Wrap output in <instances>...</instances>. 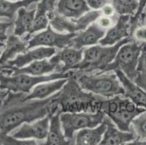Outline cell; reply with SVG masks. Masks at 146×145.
Wrapping results in <instances>:
<instances>
[{
    "instance_id": "e575fe53",
    "label": "cell",
    "mask_w": 146,
    "mask_h": 145,
    "mask_svg": "<svg viewBox=\"0 0 146 145\" xmlns=\"http://www.w3.org/2000/svg\"><path fill=\"white\" fill-rule=\"evenodd\" d=\"M143 13H146V7H145V10H144V11H143Z\"/></svg>"
},
{
    "instance_id": "8992f818",
    "label": "cell",
    "mask_w": 146,
    "mask_h": 145,
    "mask_svg": "<svg viewBox=\"0 0 146 145\" xmlns=\"http://www.w3.org/2000/svg\"><path fill=\"white\" fill-rule=\"evenodd\" d=\"M74 70H70L64 73L56 72L47 75L34 76L26 73L7 75L0 72V89L15 94H29L39 83L61 78H69L74 75Z\"/></svg>"
},
{
    "instance_id": "f546056e",
    "label": "cell",
    "mask_w": 146,
    "mask_h": 145,
    "mask_svg": "<svg viewBox=\"0 0 146 145\" xmlns=\"http://www.w3.org/2000/svg\"><path fill=\"white\" fill-rule=\"evenodd\" d=\"M12 24L11 22H0V42H4L7 41L8 38L7 36V30L12 26Z\"/></svg>"
},
{
    "instance_id": "2e32d148",
    "label": "cell",
    "mask_w": 146,
    "mask_h": 145,
    "mask_svg": "<svg viewBox=\"0 0 146 145\" xmlns=\"http://www.w3.org/2000/svg\"><path fill=\"white\" fill-rule=\"evenodd\" d=\"M106 33V29L100 26L98 23H92L85 30L76 33L73 38L71 46L83 49L84 46L96 45L104 37Z\"/></svg>"
},
{
    "instance_id": "484cf974",
    "label": "cell",
    "mask_w": 146,
    "mask_h": 145,
    "mask_svg": "<svg viewBox=\"0 0 146 145\" xmlns=\"http://www.w3.org/2000/svg\"><path fill=\"white\" fill-rule=\"evenodd\" d=\"M130 128L136 135V140H146V110L134 118Z\"/></svg>"
},
{
    "instance_id": "d6986e66",
    "label": "cell",
    "mask_w": 146,
    "mask_h": 145,
    "mask_svg": "<svg viewBox=\"0 0 146 145\" xmlns=\"http://www.w3.org/2000/svg\"><path fill=\"white\" fill-rule=\"evenodd\" d=\"M68 78L50 81L42 82L34 86L32 91L28 95L23 97L25 100L32 99H44L51 97L55 93L63 89V86L68 81Z\"/></svg>"
},
{
    "instance_id": "30bf717a",
    "label": "cell",
    "mask_w": 146,
    "mask_h": 145,
    "mask_svg": "<svg viewBox=\"0 0 146 145\" xmlns=\"http://www.w3.org/2000/svg\"><path fill=\"white\" fill-rule=\"evenodd\" d=\"M50 115L36 120L33 123H25L19 129L12 134V136L18 139H37L44 140L47 139L50 126Z\"/></svg>"
},
{
    "instance_id": "7402d4cb",
    "label": "cell",
    "mask_w": 146,
    "mask_h": 145,
    "mask_svg": "<svg viewBox=\"0 0 146 145\" xmlns=\"http://www.w3.org/2000/svg\"><path fill=\"white\" fill-rule=\"evenodd\" d=\"M18 37L13 34L7 38L5 49L0 58V67L28 50V42L20 39Z\"/></svg>"
},
{
    "instance_id": "4316f807",
    "label": "cell",
    "mask_w": 146,
    "mask_h": 145,
    "mask_svg": "<svg viewBox=\"0 0 146 145\" xmlns=\"http://www.w3.org/2000/svg\"><path fill=\"white\" fill-rule=\"evenodd\" d=\"M138 2H139V7H138L137 11L135 13V15L130 17V26H131V32L132 34L137 26L140 17L146 7V0H138Z\"/></svg>"
},
{
    "instance_id": "e0dca14e",
    "label": "cell",
    "mask_w": 146,
    "mask_h": 145,
    "mask_svg": "<svg viewBox=\"0 0 146 145\" xmlns=\"http://www.w3.org/2000/svg\"><path fill=\"white\" fill-rule=\"evenodd\" d=\"M114 72L124 88V97L129 99L137 107L146 110V91L131 81L122 71L116 70Z\"/></svg>"
},
{
    "instance_id": "d4e9b609",
    "label": "cell",
    "mask_w": 146,
    "mask_h": 145,
    "mask_svg": "<svg viewBox=\"0 0 146 145\" xmlns=\"http://www.w3.org/2000/svg\"><path fill=\"white\" fill-rule=\"evenodd\" d=\"M134 82L146 91V44L139 59L136 77Z\"/></svg>"
},
{
    "instance_id": "4dcf8cb0",
    "label": "cell",
    "mask_w": 146,
    "mask_h": 145,
    "mask_svg": "<svg viewBox=\"0 0 146 145\" xmlns=\"http://www.w3.org/2000/svg\"><path fill=\"white\" fill-rule=\"evenodd\" d=\"M101 11L103 15H104L105 16H108V17H113L116 13L111 4H108L103 7L101 9Z\"/></svg>"
},
{
    "instance_id": "4fadbf2b",
    "label": "cell",
    "mask_w": 146,
    "mask_h": 145,
    "mask_svg": "<svg viewBox=\"0 0 146 145\" xmlns=\"http://www.w3.org/2000/svg\"><path fill=\"white\" fill-rule=\"evenodd\" d=\"M55 53L56 50L54 47L39 46L34 50L26 51L23 54H18L16 58L8 61L2 67L21 68L34 61L51 58Z\"/></svg>"
},
{
    "instance_id": "ba28073f",
    "label": "cell",
    "mask_w": 146,
    "mask_h": 145,
    "mask_svg": "<svg viewBox=\"0 0 146 145\" xmlns=\"http://www.w3.org/2000/svg\"><path fill=\"white\" fill-rule=\"evenodd\" d=\"M106 115L100 110L92 113L87 112H63L60 115L61 126L68 140L74 142V135L78 131L95 128L102 123Z\"/></svg>"
},
{
    "instance_id": "9a60e30c",
    "label": "cell",
    "mask_w": 146,
    "mask_h": 145,
    "mask_svg": "<svg viewBox=\"0 0 146 145\" xmlns=\"http://www.w3.org/2000/svg\"><path fill=\"white\" fill-rule=\"evenodd\" d=\"M104 121L106 123V130L100 144L121 145L129 144L137 139V136L132 131H122L113 123L106 115Z\"/></svg>"
},
{
    "instance_id": "ac0fdd59",
    "label": "cell",
    "mask_w": 146,
    "mask_h": 145,
    "mask_svg": "<svg viewBox=\"0 0 146 145\" xmlns=\"http://www.w3.org/2000/svg\"><path fill=\"white\" fill-rule=\"evenodd\" d=\"M36 8L32 10H27V8L22 7L18 11L17 18L15 21L14 34L18 36H22L28 34L25 38V41L28 42L31 36L33 26L35 19Z\"/></svg>"
},
{
    "instance_id": "d6a6232c",
    "label": "cell",
    "mask_w": 146,
    "mask_h": 145,
    "mask_svg": "<svg viewBox=\"0 0 146 145\" xmlns=\"http://www.w3.org/2000/svg\"><path fill=\"white\" fill-rule=\"evenodd\" d=\"M1 90L2 89H0V107H1V103H2V99H3V98L5 97V95H7V92L5 93L3 92V91H1Z\"/></svg>"
},
{
    "instance_id": "603a6c76",
    "label": "cell",
    "mask_w": 146,
    "mask_h": 145,
    "mask_svg": "<svg viewBox=\"0 0 146 145\" xmlns=\"http://www.w3.org/2000/svg\"><path fill=\"white\" fill-rule=\"evenodd\" d=\"M41 0H0V17H5L10 20L15 18V15L22 7L28 8L34 3H39Z\"/></svg>"
},
{
    "instance_id": "83f0119b",
    "label": "cell",
    "mask_w": 146,
    "mask_h": 145,
    "mask_svg": "<svg viewBox=\"0 0 146 145\" xmlns=\"http://www.w3.org/2000/svg\"><path fill=\"white\" fill-rule=\"evenodd\" d=\"M87 5L92 10H100L106 5L111 4L112 0H85Z\"/></svg>"
},
{
    "instance_id": "5bb4252c",
    "label": "cell",
    "mask_w": 146,
    "mask_h": 145,
    "mask_svg": "<svg viewBox=\"0 0 146 145\" xmlns=\"http://www.w3.org/2000/svg\"><path fill=\"white\" fill-rule=\"evenodd\" d=\"M57 65L47 59L36 60L30 63L26 67L21 68H0V72L7 75H17L20 73H26L34 76H41L45 74H51L53 71L56 72Z\"/></svg>"
},
{
    "instance_id": "d590c367",
    "label": "cell",
    "mask_w": 146,
    "mask_h": 145,
    "mask_svg": "<svg viewBox=\"0 0 146 145\" xmlns=\"http://www.w3.org/2000/svg\"><path fill=\"white\" fill-rule=\"evenodd\" d=\"M10 1H14L15 2V1H20V0H10Z\"/></svg>"
},
{
    "instance_id": "cb8c5ba5",
    "label": "cell",
    "mask_w": 146,
    "mask_h": 145,
    "mask_svg": "<svg viewBox=\"0 0 146 145\" xmlns=\"http://www.w3.org/2000/svg\"><path fill=\"white\" fill-rule=\"evenodd\" d=\"M111 5L119 15L132 17L137 11L139 2L138 0H112Z\"/></svg>"
},
{
    "instance_id": "1f68e13d",
    "label": "cell",
    "mask_w": 146,
    "mask_h": 145,
    "mask_svg": "<svg viewBox=\"0 0 146 145\" xmlns=\"http://www.w3.org/2000/svg\"><path fill=\"white\" fill-rule=\"evenodd\" d=\"M135 36L140 40H144L146 42V26L138 29L135 32Z\"/></svg>"
},
{
    "instance_id": "7a4b0ae2",
    "label": "cell",
    "mask_w": 146,
    "mask_h": 145,
    "mask_svg": "<svg viewBox=\"0 0 146 145\" xmlns=\"http://www.w3.org/2000/svg\"><path fill=\"white\" fill-rule=\"evenodd\" d=\"M95 109L104 113L113 123L122 131H132L131 123L135 118L146 110L137 107L133 102L123 95L107 99L99 98L95 102Z\"/></svg>"
},
{
    "instance_id": "f1b7e54d",
    "label": "cell",
    "mask_w": 146,
    "mask_h": 145,
    "mask_svg": "<svg viewBox=\"0 0 146 145\" xmlns=\"http://www.w3.org/2000/svg\"><path fill=\"white\" fill-rule=\"evenodd\" d=\"M117 19V17L114 15L112 18H110L108 16H101L98 19L100 26H101L103 28H111V26H113L114 21H116Z\"/></svg>"
},
{
    "instance_id": "ffe728a7",
    "label": "cell",
    "mask_w": 146,
    "mask_h": 145,
    "mask_svg": "<svg viewBox=\"0 0 146 145\" xmlns=\"http://www.w3.org/2000/svg\"><path fill=\"white\" fill-rule=\"evenodd\" d=\"M60 112L58 111L52 114L50 118V126L45 144L47 145H68L73 144L65 136L64 132L61 126L60 115Z\"/></svg>"
},
{
    "instance_id": "277c9868",
    "label": "cell",
    "mask_w": 146,
    "mask_h": 145,
    "mask_svg": "<svg viewBox=\"0 0 146 145\" xmlns=\"http://www.w3.org/2000/svg\"><path fill=\"white\" fill-rule=\"evenodd\" d=\"M74 72V77L84 91L92 93L102 97L111 98L124 94V88L116 74L103 72L99 73H88Z\"/></svg>"
},
{
    "instance_id": "52a82bcc",
    "label": "cell",
    "mask_w": 146,
    "mask_h": 145,
    "mask_svg": "<svg viewBox=\"0 0 146 145\" xmlns=\"http://www.w3.org/2000/svg\"><path fill=\"white\" fill-rule=\"evenodd\" d=\"M145 44L146 42L140 43L132 40L131 42L122 45L113 61L105 68L103 72L119 70L123 72L131 81H134L136 77L139 59Z\"/></svg>"
},
{
    "instance_id": "8fae6325",
    "label": "cell",
    "mask_w": 146,
    "mask_h": 145,
    "mask_svg": "<svg viewBox=\"0 0 146 145\" xmlns=\"http://www.w3.org/2000/svg\"><path fill=\"white\" fill-rule=\"evenodd\" d=\"M84 49H76L68 46L62 49L58 53L51 57L50 60L57 65L56 72H64L74 70L78 64L83 59Z\"/></svg>"
},
{
    "instance_id": "6da1fadb",
    "label": "cell",
    "mask_w": 146,
    "mask_h": 145,
    "mask_svg": "<svg viewBox=\"0 0 146 145\" xmlns=\"http://www.w3.org/2000/svg\"><path fill=\"white\" fill-rule=\"evenodd\" d=\"M24 94H9L8 98L0 107V133L8 134L25 123L52 115L58 111L55 94L44 99H23Z\"/></svg>"
},
{
    "instance_id": "7c38bea8",
    "label": "cell",
    "mask_w": 146,
    "mask_h": 145,
    "mask_svg": "<svg viewBox=\"0 0 146 145\" xmlns=\"http://www.w3.org/2000/svg\"><path fill=\"white\" fill-rule=\"evenodd\" d=\"M129 15H118L116 23L106 31L104 37L100 40L102 46H113L127 37H132Z\"/></svg>"
},
{
    "instance_id": "44dd1931",
    "label": "cell",
    "mask_w": 146,
    "mask_h": 145,
    "mask_svg": "<svg viewBox=\"0 0 146 145\" xmlns=\"http://www.w3.org/2000/svg\"><path fill=\"white\" fill-rule=\"evenodd\" d=\"M105 121L95 128H87L80 130L75 136V144L96 145L100 144L106 130Z\"/></svg>"
},
{
    "instance_id": "9c48e42d",
    "label": "cell",
    "mask_w": 146,
    "mask_h": 145,
    "mask_svg": "<svg viewBox=\"0 0 146 145\" xmlns=\"http://www.w3.org/2000/svg\"><path fill=\"white\" fill-rule=\"evenodd\" d=\"M76 33H60L52 30L50 25L44 30L31 36L28 41V50L38 46L57 47L60 50L71 46V42Z\"/></svg>"
},
{
    "instance_id": "5b68a950",
    "label": "cell",
    "mask_w": 146,
    "mask_h": 145,
    "mask_svg": "<svg viewBox=\"0 0 146 145\" xmlns=\"http://www.w3.org/2000/svg\"><path fill=\"white\" fill-rule=\"evenodd\" d=\"M132 40H133L132 37H127L113 46L93 45L84 49L83 59L76 66L74 70L84 73L93 71L103 73L105 68L113 61L121 46Z\"/></svg>"
},
{
    "instance_id": "836d02e7",
    "label": "cell",
    "mask_w": 146,
    "mask_h": 145,
    "mask_svg": "<svg viewBox=\"0 0 146 145\" xmlns=\"http://www.w3.org/2000/svg\"><path fill=\"white\" fill-rule=\"evenodd\" d=\"M5 46V44L3 42H0V55H1V53H2V49Z\"/></svg>"
},
{
    "instance_id": "3957f363",
    "label": "cell",
    "mask_w": 146,
    "mask_h": 145,
    "mask_svg": "<svg viewBox=\"0 0 146 145\" xmlns=\"http://www.w3.org/2000/svg\"><path fill=\"white\" fill-rule=\"evenodd\" d=\"M74 75L68 78L63 89L55 94V102L58 110L63 112H81L91 110L96 111L95 102L99 99L92 93L84 92Z\"/></svg>"
}]
</instances>
